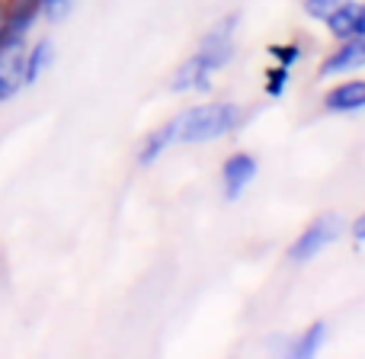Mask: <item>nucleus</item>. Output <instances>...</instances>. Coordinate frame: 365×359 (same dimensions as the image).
I'll use <instances>...</instances> for the list:
<instances>
[{
  "mask_svg": "<svg viewBox=\"0 0 365 359\" xmlns=\"http://www.w3.org/2000/svg\"><path fill=\"white\" fill-rule=\"evenodd\" d=\"M269 55H272V61L282 64V68H295L304 58V49L298 42H276V45H269Z\"/></svg>",
  "mask_w": 365,
  "mask_h": 359,
  "instance_id": "ddd939ff",
  "label": "nucleus"
},
{
  "mask_svg": "<svg viewBox=\"0 0 365 359\" xmlns=\"http://www.w3.org/2000/svg\"><path fill=\"white\" fill-rule=\"evenodd\" d=\"M177 132H180V116H173V119H167L164 126L151 128V132L141 138L138 145V154H135V161H138V167H154L160 158L167 154V148L177 141Z\"/></svg>",
  "mask_w": 365,
  "mask_h": 359,
  "instance_id": "6e6552de",
  "label": "nucleus"
},
{
  "mask_svg": "<svg viewBox=\"0 0 365 359\" xmlns=\"http://www.w3.org/2000/svg\"><path fill=\"white\" fill-rule=\"evenodd\" d=\"M343 231H349L346 221H343V215H336V212L317 215V218H311L308 225L302 228V234L289 244V260L295 266L311 263V260L321 257L330 244H336V241L343 238Z\"/></svg>",
  "mask_w": 365,
  "mask_h": 359,
  "instance_id": "f03ea898",
  "label": "nucleus"
},
{
  "mask_svg": "<svg viewBox=\"0 0 365 359\" xmlns=\"http://www.w3.org/2000/svg\"><path fill=\"white\" fill-rule=\"evenodd\" d=\"M247 109L237 106L231 100H208L199 106H189L186 113H180V145H212L227 135H234L247 122Z\"/></svg>",
  "mask_w": 365,
  "mask_h": 359,
  "instance_id": "f257e3e1",
  "label": "nucleus"
},
{
  "mask_svg": "<svg viewBox=\"0 0 365 359\" xmlns=\"http://www.w3.org/2000/svg\"><path fill=\"white\" fill-rule=\"evenodd\" d=\"M327 337H330L327 321L308 324V328L298 330V334L292 337L289 343H285V356H292V359H311V356H317L324 350V343H327Z\"/></svg>",
  "mask_w": 365,
  "mask_h": 359,
  "instance_id": "9d476101",
  "label": "nucleus"
},
{
  "mask_svg": "<svg viewBox=\"0 0 365 359\" xmlns=\"http://www.w3.org/2000/svg\"><path fill=\"white\" fill-rule=\"evenodd\" d=\"M71 6H74V0H42V16L48 23H61L71 13Z\"/></svg>",
  "mask_w": 365,
  "mask_h": 359,
  "instance_id": "2eb2a0df",
  "label": "nucleus"
},
{
  "mask_svg": "<svg viewBox=\"0 0 365 359\" xmlns=\"http://www.w3.org/2000/svg\"><path fill=\"white\" fill-rule=\"evenodd\" d=\"M324 113L330 116H353L365 109V77H353V81H340L324 93Z\"/></svg>",
  "mask_w": 365,
  "mask_h": 359,
  "instance_id": "0eeeda50",
  "label": "nucleus"
},
{
  "mask_svg": "<svg viewBox=\"0 0 365 359\" xmlns=\"http://www.w3.org/2000/svg\"><path fill=\"white\" fill-rule=\"evenodd\" d=\"M356 36H365V0H356Z\"/></svg>",
  "mask_w": 365,
  "mask_h": 359,
  "instance_id": "a211bd4d",
  "label": "nucleus"
},
{
  "mask_svg": "<svg viewBox=\"0 0 365 359\" xmlns=\"http://www.w3.org/2000/svg\"><path fill=\"white\" fill-rule=\"evenodd\" d=\"M51 61H55V45H51V39H38V42H32L29 49H26V64H23L26 87H32V84L51 68Z\"/></svg>",
  "mask_w": 365,
  "mask_h": 359,
  "instance_id": "9b49d317",
  "label": "nucleus"
},
{
  "mask_svg": "<svg viewBox=\"0 0 365 359\" xmlns=\"http://www.w3.org/2000/svg\"><path fill=\"white\" fill-rule=\"evenodd\" d=\"M346 4H353V0H304V13H308L311 19H317V23H324L327 16H334L336 10H343Z\"/></svg>",
  "mask_w": 365,
  "mask_h": 359,
  "instance_id": "4468645a",
  "label": "nucleus"
},
{
  "mask_svg": "<svg viewBox=\"0 0 365 359\" xmlns=\"http://www.w3.org/2000/svg\"><path fill=\"white\" fill-rule=\"evenodd\" d=\"M170 90L173 93H208L212 90V71L199 61V58H189L177 68V74L170 77Z\"/></svg>",
  "mask_w": 365,
  "mask_h": 359,
  "instance_id": "1a4fd4ad",
  "label": "nucleus"
},
{
  "mask_svg": "<svg viewBox=\"0 0 365 359\" xmlns=\"http://www.w3.org/2000/svg\"><path fill=\"white\" fill-rule=\"evenodd\" d=\"M26 49H29L26 39H6L0 45V103L13 100L26 87V74H23Z\"/></svg>",
  "mask_w": 365,
  "mask_h": 359,
  "instance_id": "39448f33",
  "label": "nucleus"
},
{
  "mask_svg": "<svg viewBox=\"0 0 365 359\" xmlns=\"http://www.w3.org/2000/svg\"><path fill=\"white\" fill-rule=\"evenodd\" d=\"M10 39V4L0 0V45Z\"/></svg>",
  "mask_w": 365,
  "mask_h": 359,
  "instance_id": "dca6fc26",
  "label": "nucleus"
},
{
  "mask_svg": "<svg viewBox=\"0 0 365 359\" xmlns=\"http://www.w3.org/2000/svg\"><path fill=\"white\" fill-rule=\"evenodd\" d=\"M349 234H353V238L359 241V244H365V212L353 221V225H349Z\"/></svg>",
  "mask_w": 365,
  "mask_h": 359,
  "instance_id": "f3484780",
  "label": "nucleus"
},
{
  "mask_svg": "<svg viewBox=\"0 0 365 359\" xmlns=\"http://www.w3.org/2000/svg\"><path fill=\"white\" fill-rule=\"evenodd\" d=\"M292 84V68H282V64H276V68L266 71V81H263V90L269 100H279V96L289 90Z\"/></svg>",
  "mask_w": 365,
  "mask_h": 359,
  "instance_id": "f8f14e48",
  "label": "nucleus"
},
{
  "mask_svg": "<svg viewBox=\"0 0 365 359\" xmlns=\"http://www.w3.org/2000/svg\"><path fill=\"white\" fill-rule=\"evenodd\" d=\"M234 32H237V16H225L221 23H215L212 29L202 36L199 49L192 51L212 74L227 68V64L234 61V55H237V49H234Z\"/></svg>",
  "mask_w": 365,
  "mask_h": 359,
  "instance_id": "7ed1b4c3",
  "label": "nucleus"
},
{
  "mask_svg": "<svg viewBox=\"0 0 365 359\" xmlns=\"http://www.w3.org/2000/svg\"><path fill=\"white\" fill-rule=\"evenodd\" d=\"M257 173H259V164L253 154L234 151L231 158H225V164H221V196H225L227 202H237L240 196L250 189V183L257 180Z\"/></svg>",
  "mask_w": 365,
  "mask_h": 359,
  "instance_id": "423d86ee",
  "label": "nucleus"
},
{
  "mask_svg": "<svg viewBox=\"0 0 365 359\" xmlns=\"http://www.w3.org/2000/svg\"><path fill=\"white\" fill-rule=\"evenodd\" d=\"M365 71V36L340 39L336 49H330V55L317 68V81H336L343 74H359Z\"/></svg>",
  "mask_w": 365,
  "mask_h": 359,
  "instance_id": "20e7f679",
  "label": "nucleus"
}]
</instances>
